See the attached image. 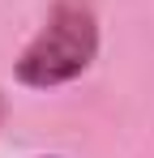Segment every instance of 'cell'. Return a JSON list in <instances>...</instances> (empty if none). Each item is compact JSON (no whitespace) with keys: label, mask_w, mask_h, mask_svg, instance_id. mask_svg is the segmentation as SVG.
<instances>
[{"label":"cell","mask_w":154,"mask_h":158,"mask_svg":"<svg viewBox=\"0 0 154 158\" xmlns=\"http://www.w3.org/2000/svg\"><path fill=\"white\" fill-rule=\"evenodd\" d=\"M99 56V17L90 0H56L43 30L30 39L13 64V77L30 90H56L77 81Z\"/></svg>","instance_id":"6da1fadb"},{"label":"cell","mask_w":154,"mask_h":158,"mask_svg":"<svg viewBox=\"0 0 154 158\" xmlns=\"http://www.w3.org/2000/svg\"><path fill=\"white\" fill-rule=\"evenodd\" d=\"M39 158H56V154H39Z\"/></svg>","instance_id":"3957f363"},{"label":"cell","mask_w":154,"mask_h":158,"mask_svg":"<svg viewBox=\"0 0 154 158\" xmlns=\"http://www.w3.org/2000/svg\"><path fill=\"white\" fill-rule=\"evenodd\" d=\"M0 120H4V94H0Z\"/></svg>","instance_id":"7a4b0ae2"}]
</instances>
